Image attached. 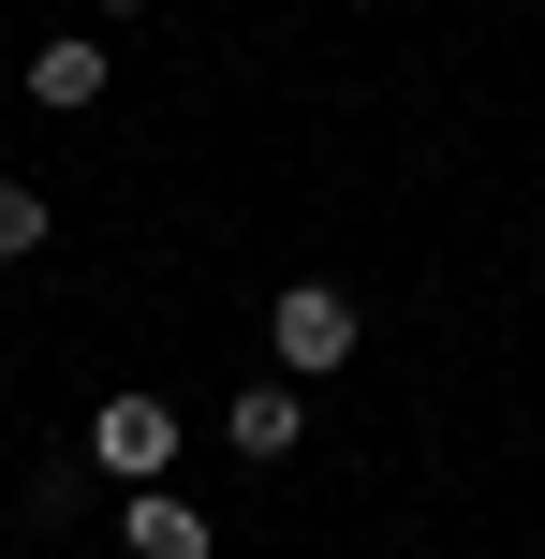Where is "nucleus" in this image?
Segmentation results:
<instances>
[{"label": "nucleus", "instance_id": "1", "mask_svg": "<svg viewBox=\"0 0 545 559\" xmlns=\"http://www.w3.org/2000/svg\"><path fill=\"white\" fill-rule=\"evenodd\" d=\"M265 338H281V368H354V295L340 280H281V309H265Z\"/></svg>", "mask_w": 545, "mask_h": 559}, {"label": "nucleus", "instance_id": "2", "mask_svg": "<svg viewBox=\"0 0 545 559\" xmlns=\"http://www.w3.org/2000/svg\"><path fill=\"white\" fill-rule=\"evenodd\" d=\"M163 456H177V413H163V397H104V413H88V472L163 486Z\"/></svg>", "mask_w": 545, "mask_h": 559}, {"label": "nucleus", "instance_id": "3", "mask_svg": "<svg viewBox=\"0 0 545 559\" xmlns=\"http://www.w3.org/2000/svg\"><path fill=\"white\" fill-rule=\"evenodd\" d=\"M104 45H88V29H59V45H29V104H45V118H88V104H104Z\"/></svg>", "mask_w": 545, "mask_h": 559}, {"label": "nucleus", "instance_id": "4", "mask_svg": "<svg viewBox=\"0 0 545 559\" xmlns=\"http://www.w3.org/2000/svg\"><path fill=\"white\" fill-rule=\"evenodd\" d=\"M118 559H206V515L177 501V486H133V515H118Z\"/></svg>", "mask_w": 545, "mask_h": 559}, {"label": "nucleus", "instance_id": "5", "mask_svg": "<svg viewBox=\"0 0 545 559\" xmlns=\"http://www.w3.org/2000/svg\"><path fill=\"white\" fill-rule=\"evenodd\" d=\"M295 442H310V413H295V383H251V397H236V456H265V472H281Z\"/></svg>", "mask_w": 545, "mask_h": 559}, {"label": "nucleus", "instance_id": "6", "mask_svg": "<svg viewBox=\"0 0 545 559\" xmlns=\"http://www.w3.org/2000/svg\"><path fill=\"white\" fill-rule=\"evenodd\" d=\"M45 251V192H29V177H0V265H29Z\"/></svg>", "mask_w": 545, "mask_h": 559}, {"label": "nucleus", "instance_id": "7", "mask_svg": "<svg viewBox=\"0 0 545 559\" xmlns=\"http://www.w3.org/2000/svg\"><path fill=\"white\" fill-rule=\"evenodd\" d=\"M104 15H147V0H104Z\"/></svg>", "mask_w": 545, "mask_h": 559}]
</instances>
